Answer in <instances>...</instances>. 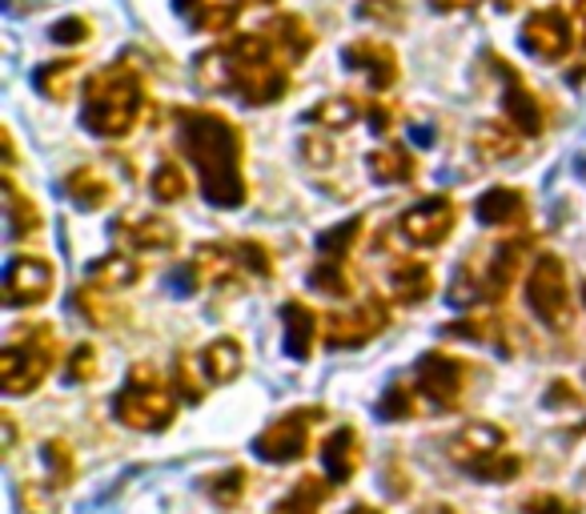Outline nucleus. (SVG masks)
Masks as SVG:
<instances>
[{
	"label": "nucleus",
	"instance_id": "nucleus-36",
	"mask_svg": "<svg viewBox=\"0 0 586 514\" xmlns=\"http://www.w3.org/2000/svg\"><path fill=\"white\" fill-rule=\"evenodd\" d=\"M41 462H45L48 482L60 487V491L77 479V458H72V446L65 443V438H48V443L41 446Z\"/></svg>",
	"mask_w": 586,
	"mask_h": 514
},
{
	"label": "nucleus",
	"instance_id": "nucleus-4",
	"mask_svg": "<svg viewBox=\"0 0 586 514\" xmlns=\"http://www.w3.org/2000/svg\"><path fill=\"white\" fill-rule=\"evenodd\" d=\"M113 414H117V422L129 426V431H142V434L169 431L177 414L173 386L165 382L153 366H133L125 390L113 398Z\"/></svg>",
	"mask_w": 586,
	"mask_h": 514
},
{
	"label": "nucleus",
	"instance_id": "nucleus-24",
	"mask_svg": "<svg viewBox=\"0 0 586 514\" xmlns=\"http://www.w3.org/2000/svg\"><path fill=\"white\" fill-rule=\"evenodd\" d=\"M474 213H478L482 225H515V222H522L527 201H522V193H518V189L494 186V189H486L478 201H474Z\"/></svg>",
	"mask_w": 586,
	"mask_h": 514
},
{
	"label": "nucleus",
	"instance_id": "nucleus-17",
	"mask_svg": "<svg viewBox=\"0 0 586 514\" xmlns=\"http://www.w3.org/2000/svg\"><path fill=\"white\" fill-rule=\"evenodd\" d=\"M527 257H530V237H506L503 246L494 249V257L486 261V269H482L486 293H491L494 302L515 286V278L522 273V266H527Z\"/></svg>",
	"mask_w": 586,
	"mask_h": 514
},
{
	"label": "nucleus",
	"instance_id": "nucleus-40",
	"mask_svg": "<svg viewBox=\"0 0 586 514\" xmlns=\"http://www.w3.org/2000/svg\"><path fill=\"white\" fill-rule=\"evenodd\" d=\"M482 298H491L486 293V278H474V269L462 266L458 269V278L450 281V305H458V310H470V305H478Z\"/></svg>",
	"mask_w": 586,
	"mask_h": 514
},
{
	"label": "nucleus",
	"instance_id": "nucleus-13",
	"mask_svg": "<svg viewBox=\"0 0 586 514\" xmlns=\"http://www.w3.org/2000/svg\"><path fill=\"white\" fill-rule=\"evenodd\" d=\"M506 443H510V438H506V431L498 426V422L478 418V422H466V426L446 443V455H450L454 467L474 470V467H482L486 458L503 455Z\"/></svg>",
	"mask_w": 586,
	"mask_h": 514
},
{
	"label": "nucleus",
	"instance_id": "nucleus-28",
	"mask_svg": "<svg viewBox=\"0 0 586 514\" xmlns=\"http://www.w3.org/2000/svg\"><path fill=\"white\" fill-rule=\"evenodd\" d=\"M65 193H69V201L72 205H81V210H105L109 201H113V186L97 174L93 165L72 169V174L65 177Z\"/></svg>",
	"mask_w": 586,
	"mask_h": 514
},
{
	"label": "nucleus",
	"instance_id": "nucleus-58",
	"mask_svg": "<svg viewBox=\"0 0 586 514\" xmlns=\"http://www.w3.org/2000/svg\"><path fill=\"white\" fill-rule=\"evenodd\" d=\"M575 9H578V21H583V45H586V0H575Z\"/></svg>",
	"mask_w": 586,
	"mask_h": 514
},
{
	"label": "nucleus",
	"instance_id": "nucleus-5",
	"mask_svg": "<svg viewBox=\"0 0 586 514\" xmlns=\"http://www.w3.org/2000/svg\"><path fill=\"white\" fill-rule=\"evenodd\" d=\"M53 354H57L53 350V334L45 326L12 334L9 346L0 350V390L9 398L33 394L53 370Z\"/></svg>",
	"mask_w": 586,
	"mask_h": 514
},
{
	"label": "nucleus",
	"instance_id": "nucleus-52",
	"mask_svg": "<svg viewBox=\"0 0 586 514\" xmlns=\"http://www.w3.org/2000/svg\"><path fill=\"white\" fill-rule=\"evenodd\" d=\"M12 446H16V418L0 414V455H12Z\"/></svg>",
	"mask_w": 586,
	"mask_h": 514
},
{
	"label": "nucleus",
	"instance_id": "nucleus-10",
	"mask_svg": "<svg viewBox=\"0 0 586 514\" xmlns=\"http://www.w3.org/2000/svg\"><path fill=\"white\" fill-rule=\"evenodd\" d=\"M454 225H458V205L450 198H442V193H435V198H422L418 205H410V210L402 213L398 234L418 249H435L454 234Z\"/></svg>",
	"mask_w": 586,
	"mask_h": 514
},
{
	"label": "nucleus",
	"instance_id": "nucleus-3",
	"mask_svg": "<svg viewBox=\"0 0 586 514\" xmlns=\"http://www.w3.org/2000/svg\"><path fill=\"white\" fill-rule=\"evenodd\" d=\"M145 113V85L129 65H109L84 85L81 121L93 137H129Z\"/></svg>",
	"mask_w": 586,
	"mask_h": 514
},
{
	"label": "nucleus",
	"instance_id": "nucleus-56",
	"mask_svg": "<svg viewBox=\"0 0 586 514\" xmlns=\"http://www.w3.org/2000/svg\"><path fill=\"white\" fill-rule=\"evenodd\" d=\"M414 514H462L458 506H450V503H426V506H418Z\"/></svg>",
	"mask_w": 586,
	"mask_h": 514
},
{
	"label": "nucleus",
	"instance_id": "nucleus-27",
	"mask_svg": "<svg viewBox=\"0 0 586 514\" xmlns=\"http://www.w3.org/2000/svg\"><path fill=\"white\" fill-rule=\"evenodd\" d=\"M121 234L129 237L133 249L142 254H169L177 249V225L165 222V217H137V222H121Z\"/></svg>",
	"mask_w": 586,
	"mask_h": 514
},
{
	"label": "nucleus",
	"instance_id": "nucleus-15",
	"mask_svg": "<svg viewBox=\"0 0 586 514\" xmlns=\"http://www.w3.org/2000/svg\"><path fill=\"white\" fill-rule=\"evenodd\" d=\"M494 65H498V72H503V109H506V118H510V125H515L522 137H539L542 128H546L542 101L530 93L527 81H522L510 65H503V60H494Z\"/></svg>",
	"mask_w": 586,
	"mask_h": 514
},
{
	"label": "nucleus",
	"instance_id": "nucleus-35",
	"mask_svg": "<svg viewBox=\"0 0 586 514\" xmlns=\"http://www.w3.org/2000/svg\"><path fill=\"white\" fill-rule=\"evenodd\" d=\"M246 479L249 474L241 467H229V470H217V474H205V479H201V491L210 494L217 506H237L249 487Z\"/></svg>",
	"mask_w": 586,
	"mask_h": 514
},
{
	"label": "nucleus",
	"instance_id": "nucleus-41",
	"mask_svg": "<svg viewBox=\"0 0 586 514\" xmlns=\"http://www.w3.org/2000/svg\"><path fill=\"white\" fill-rule=\"evenodd\" d=\"M297 157H302L309 169H334L338 149H334L329 137H322V128H314V133H305V137L297 141Z\"/></svg>",
	"mask_w": 586,
	"mask_h": 514
},
{
	"label": "nucleus",
	"instance_id": "nucleus-53",
	"mask_svg": "<svg viewBox=\"0 0 586 514\" xmlns=\"http://www.w3.org/2000/svg\"><path fill=\"white\" fill-rule=\"evenodd\" d=\"M482 0H430V9L435 12H470L478 9Z\"/></svg>",
	"mask_w": 586,
	"mask_h": 514
},
{
	"label": "nucleus",
	"instance_id": "nucleus-45",
	"mask_svg": "<svg viewBox=\"0 0 586 514\" xmlns=\"http://www.w3.org/2000/svg\"><path fill=\"white\" fill-rule=\"evenodd\" d=\"M97 370H101V362H97V350L93 346H77V350L69 354V358H65V382H93L97 378Z\"/></svg>",
	"mask_w": 586,
	"mask_h": 514
},
{
	"label": "nucleus",
	"instance_id": "nucleus-11",
	"mask_svg": "<svg viewBox=\"0 0 586 514\" xmlns=\"http://www.w3.org/2000/svg\"><path fill=\"white\" fill-rule=\"evenodd\" d=\"M414 382H418V394L430 398L438 410H454L462 402V390H466V362H458L442 350H430L414 366Z\"/></svg>",
	"mask_w": 586,
	"mask_h": 514
},
{
	"label": "nucleus",
	"instance_id": "nucleus-39",
	"mask_svg": "<svg viewBox=\"0 0 586 514\" xmlns=\"http://www.w3.org/2000/svg\"><path fill=\"white\" fill-rule=\"evenodd\" d=\"M309 286L322 293H329V298H350V278H346V266L341 261H317L314 269H309Z\"/></svg>",
	"mask_w": 586,
	"mask_h": 514
},
{
	"label": "nucleus",
	"instance_id": "nucleus-59",
	"mask_svg": "<svg viewBox=\"0 0 586 514\" xmlns=\"http://www.w3.org/2000/svg\"><path fill=\"white\" fill-rule=\"evenodd\" d=\"M258 4H278V0H258Z\"/></svg>",
	"mask_w": 586,
	"mask_h": 514
},
{
	"label": "nucleus",
	"instance_id": "nucleus-32",
	"mask_svg": "<svg viewBox=\"0 0 586 514\" xmlns=\"http://www.w3.org/2000/svg\"><path fill=\"white\" fill-rule=\"evenodd\" d=\"M329 482V479H326ZM317 479V474H305V479L293 482V491L285 494L282 503L273 506L270 514H317L322 511V503L329 499V487Z\"/></svg>",
	"mask_w": 586,
	"mask_h": 514
},
{
	"label": "nucleus",
	"instance_id": "nucleus-8",
	"mask_svg": "<svg viewBox=\"0 0 586 514\" xmlns=\"http://www.w3.org/2000/svg\"><path fill=\"white\" fill-rule=\"evenodd\" d=\"M386 326H390V305L382 298H365L362 305H353L346 314L322 317V346L326 350H353V346L374 342Z\"/></svg>",
	"mask_w": 586,
	"mask_h": 514
},
{
	"label": "nucleus",
	"instance_id": "nucleus-22",
	"mask_svg": "<svg viewBox=\"0 0 586 514\" xmlns=\"http://www.w3.org/2000/svg\"><path fill=\"white\" fill-rule=\"evenodd\" d=\"M261 33L270 36L273 45H278V53H282L285 60H302L309 48H314V33H309V24L297 16V12H282V16H273Z\"/></svg>",
	"mask_w": 586,
	"mask_h": 514
},
{
	"label": "nucleus",
	"instance_id": "nucleus-21",
	"mask_svg": "<svg viewBox=\"0 0 586 514\" xmlns=\"http://www.w3.org/2000/svg\"><path fill=\"white\" fill-rule=\"evenodd\" d=\"M137 281H142V261L129 254H105L89 266V286H97V290L105 293L129 290Z\"/></svg>",
	"mask_w": 586,
	"mask_h": 514
},
{
	"label": "nucleus",
	"instance_id": "nucleus-12",
	"mask_svg": "<svg viewBox=\"0 0 586 514\" xmlns=\"http://www.w3.org/2000/svg\"><path fill=\"white\" fill-rule=\"evenodd\" d=\"M522 48L539 60H563L575 48V29L563 9H539L522 21Z\"/></svg>",
	"mask_w": 586,
	"mask_h": 514
},
{
	"label": "nucleus",
	"instance_id": "nucleus-6",
	"mask_svg": "<svg viewBox=\"0 0 586 514\" xmlns=\"http://www.w3.org/2000/svg\"><path fill=\"white\" fill-rule=\"evenodd\" d=\"M317 418H326V410L302 406V410L282 414V418H273L270 426L253 438V455H258L261 462H270V467L302 462V458L309 455V431H314Z\"/></svg>",
	"mask_w": 586,
	"mask_h": 514
},
{
	"label": "nucleus",
	"instance_id": "nucleus-16",
	"mask_svg": "<svg viewBox=\"0 0 586 514\" xmlns=\"http://www.w3.org/2000/svg\"><path fill=\"white\" fill-rule=\"evenodd\" d=\"M358 434H353V426H338L334 434H326L322 438V470H326V479L334 482V487H341V482H350L353 474H358V467H362V450H358Z\"/></svg>",
	"mask_w": 586,
	"mask_h": 514
},
{
	"label": "nucleus",
	"instance_id": "nucleus-57",
	"mask_svg": "<svg viewBox=\"0 0 586 514\" xmlns=\"http://www.w3.org/2000/svg\"><path fill=\"white\" fill-rule=\"evenodd\" d=\"M346 514H382L377 506H370V503H358V506H350Z\"/></svg>",
	"mask_w": 586,
	"mask_h": 514
},
{
	"label": "nucleus",
	"instance_id": "nucleus-51",
	"mask_svg": "<svg viewBox=\"0 0 586 514\" xmlns=\"http://www.w3.org/2000/svg\"><path fill=\"white\" fill-rule=\"evenodd\" d=\"M198 281H201V273H198V266H193V261H189V266H181L173 273L177 293H193V290H198Z\"/></svg>",
	"mask_w": 586,
	"mask_h": 514
},
{
	"label": "nucleus",
	"instance_id": "nucleus-20",
	"mask_svg": "<svg viewBox=\"0 0 586 514\" xmlns=\"http://www.w3.org/2000/svg\"><path fill=\"white\" fill-rule=\"evenodd\" d=\"M177 12L198 24L201 33H229L241 16V0H177Z\"/></svg>",
	"mask_w": 586,
	"mask_h": 514
},
{
	"label": "nucleus",
	"instance_id": "nucleus-33",
	"mask_svg": "<svg viewBox=\"0 0 586 514\" xmlns=\"http://www.w3.org/2000/svg\"><path fill=\"white\" fill-rule=\"evenodd\" d=\"M358 237H362V217H346V222H338L334 230L317 234V257H326V261H341V266H346V257H350V249H353Z\"/></svg>",
	"mask_w": 586,
	"mask_h": 514
},
{
	"label": "nucleus",
	"instance_id": "nucleus-26",
	"mask_svg": "<svg viewBox=\"0 0 586 514\" xmlns=\"http://www.w3.org/2000/svg\"><path fill=\"white\" fill-rule=\"evenodd\" d=\"M390 290H394V298H398L402 305H418L430 298V290H435V273H430V266L418 261V257L398 261L394 273H390Z\"/></svg>",
	"mask_w": 586,
	"mask_h": 514
},
{
	"label": "nucleus",
	"instance_id": "nucleus-9",
	"mask_svg": "<svg viewBox=\"0 0 586 514\" xmlns=\"http://www.w3.org/2000/svg\"><path fill=\"white\" fill-rule=\"evenodd\" d=\"M53 286H57V273L45 257L12 254L4 266V281H0V290H4L0 298L9 310H33V305H45L53 298Z\"/></svg>",
	"mask_w": 586,
	"mask_h": 514
},
{
	"label": "nucleus",
	"instance_id": "nucleus-23",
	"mask_svg": "<svg viewBox=\"0 0 586 514\" xmlns=\"http://www.w3.org/2000/svg\"><path fill=\"white\" fill-rule=\"evenodd\" d=\"M365 169H370L377 186H406L418 174V161L410 157L406 145H386V149H374L365 157Z\"/></svg>",
	"mask_w": 586,
	"mask_h": 514
},
{
	"label": "nucleus",
	"instance_id": "nucleus-38",
	"mask_svg": "<svg viewBox=\"0 0 586 514\" xmlns=\"http://www.w3.org/2000/svg\"><path fill=\"white\" fill-rule=\"evenodd\" d=\"M149 186H153V198L161 201V205H173V201H181L189 193V181H185V174H181V165L177 161L157 165Z\"/></svg>",
	"mask_w": 586,
	"mask_h": 514
},
{
	"label": "nucleus",
	"instance_id": "nucleus-1",
	"mask_svg": "<svg viewBox=\"0 0 586 514\" xmlns=\"http://www.w3.org/2000/svg\"><path fill=\"white\" fill-rule=\"evenodd\" d=\"M177 137L198 169V189L205 193V201L217 210H241L249 201L246 165H241L246 161L241 128L213 109H181Z\"/></svg>",
	"mask_w": 586,
	"mask_h": 514
},
{
	"label": "nucleus",
	"instance_id": "nucleus-31",
	"mask_svg": "<svg viewBox=\"0 0 586 514\" xmlns=\"http://www.w3.org/2000/svg\"><path fill=\"white\" fill-rule=\"evenodd\" d=\"M358 118H362V105H358L350 93L322 97V101H317V105L305 113V121H309V125H322V128H329V133H341V128H350Z\"/></svg>",
	"mask_w": 586,
	"mask_h": 514
},
{
	"label": "nucleus",
	"instance_id": "nucleus-42",
	"mask_svg": "<svg viewBox=\"0 0 586 514\" xmlns=\"http://www.w3.org/2000/svg\"><path fill=\"white\" fill-rule=\"evenodd\" d=\"M358 16L370 24H382V29H402V24H406L402 0H362V4H358Z\"/></svg>",
	"mask_w": 586,
	"mask_h": 514
},
{
	"label": "nucleus",
	"instance_id": "nucleus-43",
	"mask_svg": "<svg viewBox=\"0 0 586 514\" xmlns=\"http://www.w3.org/2000/svg\"><path fill=\"white\" fill-rule=\"evenodd\" d=\"M229 254H234L237 266H246L249 273H258V278H270V273H273V257H270V249L261 246V242H249V237H246V242H237Z\"/></svg>",
	"mask_w": 586,
	"mask_h": 514
},
{
	"label": "nucleus",
	"instance_id": "nucleus-2",
	"mask_svg": "<svg viewBox=\"0 0 586 514\" xmlns=\"http://www.w3.org/2000/svg\"><path fill=\"white\" fill-rule=\"evenodd\" d=\"M290 69L293 65L278 53V45L266 33H237L225 45L205 48L193 60L201 89H213V93L229 89V93H237L253 109L282 101L293 81Z\"/></svg>",
	"mask_w": 586,
	"mask_h": 514
},
{
	"label": "nucleus",
	"instance_id": "nucleus-60",
	"mask_svg": "<svg viewBox=\"0 0 586 514\" xmlns=\"http://www.w3.org/2000/svg\"><path fill=\"white\" fill-rule=\"evenodd\" d=\"M583 302H586V281H583Z\"/></svg>",
	"mask_w": 586,
	"mask_h": 514
},
{
	"label": "nucleus",
	"instance_id": "nucleus-54",
	"mask_svg": "<svg viewBox=\"0 0 586 514\" xmlns=\"http://www.w3.org/2000/svg\"><path fill=\"white\" fill-rule=\"evenodd\" d=\"M563 402H575V390H571V382H554L551 394H546V406H563Z\"/></svg>",
	"mask_w": 586,
	"mask_h": 514
},
{
	"label": "nucleus",
	"instance_id": "nucleus-34",
	"mask_svg": "<svg viewBox=\"0 0 586 514\" xmlns=\"http://www.w3.org/2000/svg\"><path fill=\"white\" fill-rule=\"evenodd\" d=\"M16 511L21 514H60V487L53 482H16Z\"/></svg>",
	"mask_w": 586,
	"mask_h": 514
},
{
	"label": "nucleus",
	"instance_id": "nucleus-29",
	"mask_svg": "<svg viewBox=\"0 0 586 514\" xmlns=\"http://www.w3.org/2000/svg\"><path fill=\"white\" fill-rule=\"evenodd\" d=\"M0 193H4V213H9V237L12 242L36 234V230H41V213H36V205L24 198V189L16 186L9 174H4V181H0Z\"/></svg>",
	"mask_w": 586,
	"mask_h": 514
},
{
	"label": "nucleus",
	"instance_id": "nucleus-14",
	"mask_svg": "<svg viewBox=\"0 0 586 514\" xmlns=\"http://www.w3.org/2000/svg\"><path fill=\"white\" fill-rule=\"evenodd\" d=\"M341 60H346V69H358L370 81L374 93H386L398 85V53L386 45V41H353V45L341 48Z\"/></svg>",
	"mask_w": 586,
	"mask_h": 514
},
{
	"label": "nucleus",
	"instance_id": "nucleus-7",
	"mask_svg": "<svg viewBox=\"0 0 586 514\" xmlns=\"http://www.w3.org/2000/svg\"><path fill=\"white\" fill-rule=\"evenodd\" d=\"M527 305L534 310L539 322L563 329L571 322V286H566V266L563 257L554 254H539L534 257V269L527 278Z\"/></svg>",
	"mask_w": 586,
	"mask_h": 514
},
{
	"label": "nucleus",
	"instance_id": "nucleus-50",
	"mask_svg": "<svg viewBox=\"0 0 586 514\" xmlns=\"http://www.w3.org/2000/svg\"><path fill=\"white\" fill-rule=\"evenodd\" d=\"M365 121H370V133L386 137L390 128H394V109H390L386 101H374V105L365 109Z\"/></svg>",
	"mask_w": 586,
	"mask_h": 514
},
{
	"label": "nucleus",
	"instance_id": "nucleus-37",
	"mask_svg": "<svg viewBox=\"0 0 586 514\" xmlns=\"http://www.w3.org/2000/svg\"><path fill=\"white\" fill-rule=\"evenodd\" d=\"M450 338H470V342H491L498 350H506L503 342V317H462L454 326H446Z\"/></svg>",
	"mask_w": 586,
	"mask_h": 514
},
{
	"label": "nucleus",
	"instance_id": "nucleus-49",
	"mask_svg": "<svg viewBox=\"0 0 586 514\" xmlns=\"http://www.w3.org/2000/svg\"><path fill=\"white\" fill-rule=\"evenodd\" d=\"M53 41L57 45H81V41H89V21L84 16H65V21L53 24Z\"/></svg>",
	"mask_w": 586,
	"mask_h": 514
},
{
	"label": "nucleus",
	"instance_id": "nucleus-44",
	"mask_svg": "<svg viewBox=\"0 0 586 514\" xmlns=\"http://www.w3.org/2000/svg\"><path fill=\"white\" fill-rule=\"evenodd\" d=\"M518 470H522V458L510 455V450H503V455L486 458L482 467H474L470 474H474V479H482V482H510Z\"/></svg>",
	"mask_w": 586,
	"mask_h": 514
},
{
	"label": "nucleus",
	"instance_id": "nucleus-46",
	"mask_svg": "<svg viewBox=\"0 0 586 514\" xmlns=\"http://www.w3.org/2000/svg\"><path fill=\"white\" fill-rule=\"evenodd\" d=\"M382 418L386 422H406L414 418V390L406 382L386 386V398H382Z\"/></svg>",
	"mask_w": 586,
	"mask_h": 514
},
{
	"label": "nucleus",
	"instance_id": "nucleus-48",
	"mask_svg": "<svg viewBox=\"0 0 586 514\" xmlns=\"http://www.w3.org/2000/svg\"><path fill=\"white\" fill-rule=\"evenodd\" d=\"M173 386H177V394L185 398V402H201V398H205L198 375L189 370V358H177V362H173Z\"/></svg>",
	"mask_w": 586,
	"mask_h": 514
},
{
	"label": "nucleus",
	"instance_id": "nucleus-25",
	"mask_svg": "<svg viewBox=\"0 0 586 514\" xmlns=\"http://www.w3.org/2000/svg\"><path fill=\"white\" fill-rule=\"evenodd\" d=\"M522 149V133L515 125H503V121H482L474 128V153L482 161H510L515 153Z\"/></svg>",
	"mask_w": 586,
	"mask_h": 514
},
{
	"label": "nucleus",
	"instance_id": "nucleus-18",
	"mask_svg": "<svg viewBox=\"0 0 586 514\" xmlns=\"http://www.w3.org/2000/svg\"><path fill=\"white\" fill-rule=\"evenodd\" d=\"M282 322H285V354L293 362H305L314 354V342L322 334L317 314L305 302H285L282 305Z\"/></svg>",
	"mask_w": 586,
	"mask_h": 514
},
{
	"label": "nucleus",
	"instance_id": "nucleus-55",
	"mask_svg": "<svg viewBox=\"0 0 586 514\" xmlns=\"http://www.w3.org/2000/svg\"><path fill=\"white\" fill-rule=\"evenodd\" d=\"M0 141H4V165H16V141H12V133L9 128H0Z\"/></svg>",
	"mask_w": 586,
	"mask_h": 514
},
{
	"label": "nucleus",
	"instance_id": "nucleus-47",
	"mask_svg": "<svg viewBox=\"0 0 586 514\" xmlns=\"http://www.w3.org/2000/svg\"><path fill=\"white\" fill-rule=\"evenodd\" d=\"M522 514H583V506L563 499V494H551V491H539L522 499Z\"/></svg>",
	"mask_w": 586,
	"mask_h": 514
},
{
	"label": "nucleus",
	"instance_id": "nucleus-30",
	"mask_svg": "<svg viewBox=\"0 0 586 514\" xmlns=\"http://www.w3.org/2000/svg\"><path fill=\"white\" fill-rule=\"evenodd\" d=\"M81 69H84V60H45V65L33 72V85L48 101H65V97L72 93L77 77H81Z\"/></svg>",
	"mask_w": 586,
	"mask_h": 514
},
{
	"label": "nucleus",
	"instance_id": "nucleus-19",
	"mask_svg": "<svg viewBox=\"0 0 586 514\" xmlns=\"http://www.w3.org/2000/svg\"><path fill=\"white\" fill-rule=\"evenodd\" d=\"M201 370L213 386H229L241 378L246 370V350L237 338H213L205 350H201Z\"/></svg>",
	"mask_w": 586,
	"mask_h": 514
}]
</instances>
